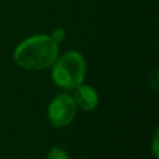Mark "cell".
<instances>
[{
  "instance_id": "5",
  "label": "cell",
  "mask_w": 159,
  "mask_h": 159,
  "mask_svg": "<svg viewBox=\"0 0 159 159\" xmlns=\"http://www.w3.org/2000/svg\"><path fill=\"white\" fill-rule=\"evenodd\" d=\"M46 159H70L69 154L64 151L63 148H59V147H55L49 151Z\"/></svg>"
},
{
  "instance_id": "4",
  "label": "cell",
  "mask_w": 159,
  "mask_h": 159,
  "mask_svg": "<svg viewBox=\"0 0 159 159\" xmlns=\"http://www.w3.org/2000/svg\"><path fill=\"white\" fill-rule=\"evenodd\" d=\"M74 102L78 107H81L82 110H93L96 106H98V92L93 89L89 85H78L77 88H74Z\"/></svg>"
},
{
  "instance_id": "7",
  "label": "cell",
  "mask_w": 159,
  "mask_h": 159,
  "mask_svg": "<svg viewBox=\"0 0 159 159\" xmlns=\"http://www.w3.org/2000/svg\"><path fill=\"white\" fill-rule=\"evenodd\" d=\"M157 141H158V133H155V137H154V154H155V157H158V151H157Z\"/></svg>"
},
{
  "instance_id": "3",
  "label": "cell",
  "mask_w": 159,
  "mask_h": 159,
  "mask_svg": "<svg viewBox=\"0 0 159 159\" xmlns=\"http://www.w3.org/2000/svg\"><path fill=\"white\" fill-rule=\"evenodd\" d=\"M75 112H77V105H75L73 96H70L69 93L56 95L48 107L49 121L59 129L71 123L75 116Z\"/></svg>"
},
{
  "instance_id": "1",
  "label": "cell",
  "mask_w": 159,
  "mask_h": 159,
  "mask_svg": "<svg viewBox=\"0 0 159 159\" xmlns=\"http://www.w3.org/2000/svg\"><path fill=\"white\" fill-rule=\"evenodd\" d=\"M59 56V46L50 36L35 35L22 41L14 50V60L28 70L50 67Z\"/></svg>"
},
{
  "instance_id": "2",
  "label": "cell",
  "mask_w": 159,
  "mask_h": 159,
  "mask_svg": "<svg viewBox=\"0 0 159 159\" xmlns=\"http://www.w3.org/2000/svg\"><path fill=\"white\" fill-rule=\"evenodd\" d=\"M52 78L57 87L63 89H74L82 84L87 71L84 56L75 50H70L55 60L52 64Z\"/></svg>"
},
{
  "instance_id": "6",
  "label": "cell",
  "mask_w": 159,
  "mask_h": 159,
  "mask_svg": "<svg viewBox=\"0 0 159 159\" xmlns=\"http://www.w3.org/2000/svg\"><path fill=\"white\" fill-rule=\"evenodd\" d=\"M64 36H66V32H64V30H61V28H57V30L53 31V34L50 35V38H52L53 41L56 42V43H60V42H63Z\"/></svg>"
}]
</instances>
